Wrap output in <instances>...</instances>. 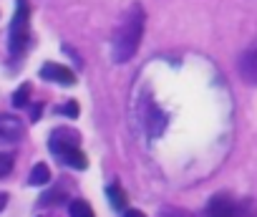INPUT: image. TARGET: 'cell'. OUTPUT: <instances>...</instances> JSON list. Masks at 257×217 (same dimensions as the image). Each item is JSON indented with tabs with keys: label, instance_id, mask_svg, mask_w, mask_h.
I'll return each mask as SVG.
<instances>
[{
	"label": "cell",
	"instance_id": "6da1fadb",
	"mask_svg": "<svg viewBox=\"0 0 257 217\" xmlns=\"http://www.w3.org/2000/svg\"><path fill=\"white\" fill-rule=\"evenodd\" d=\"M144 23H147V13L142 8V3H132L126 8V13L121 16L116 33H113V61L116 63H126L142 43L144 36Z\"/></svg>",
	"mask_w": 257,
	"mask_h": 217
},
{
	"label": "cell",
	"instance_id": "7a4b0ae2",
	"mask_svg": "<svg viewBox=\"0 0 257 217\" xmlns=\"http://www.w3.org/2000/svg\"><path fill=\"white\" fill-rule=\"evenodd\" d=\"M78 142H81L78 132H73V129H68V127H58V129L51 134L48 147H51V154H53L56 159H61L66 167L86 169V167H88V159H86V154L81 152Z\"/></svg>",
	"mask_w": 257,
	"mask_h": 217
},
{
	"label": "cell",
	"instance_id": "3957f363",
	"mask_svg": "<svg viewBox=\"0 0 257 217\" xmlns=\"http://www.w3.org/2000/svg\"><path fill=\"white\" fill-rule=\"evenodd\" d=\"M31 43V6L28 0H16V13L8 31V48L13 56H21Z\"/></svg>",
	"mask_w": 257,
	"mask_h": 217
},
{
	"label": "cell",
	"instance_id": "277c9868",
	"mask_svg": "<svg viewBox=\"0 0 257 217\" xmlns=\"http://www.w3.org/2000/svg\"><path fill=\"white\" fill-rule=\"evenodd\" d=\"M23 134H26V127L21 119H16L11 114H0V142L13 144V142L23 139Z\"/></svg>",
	"mask_w": 257,
	"mask_h": 217
},
{
	"label": "cell",
	"instance_id": "5b68a950",
	"mask_svg": "<svg viewBox=\"0 0 257 217\" xmlns=\"http://www.w3.org/2000/svg\"><path fill=\"white\" fill-rule=\"evenodd\" d=\"M41 78L51 81V83H61V86H73L76 83V73L61 63H46L41 68Z\"/></svg>",
	"mask_w": 257,
	"mask_h": 217
},
{
	"label": "cell",
	"instance_id": "8992f818",
	"mask_svg": "<svg viewBox=\"0 0 257 217\" xmlns=\"http://www.w3.org/2000/svg\"><path fill=\"white\" fill-rule=\"evenodd\" d=\"M237 71H239L244 83L257 86V48H249L237 58Z\"/></svg>",
	"mask_w": 257,
	"mask_h": 217
},
{
	"label": "cell",
	"instance_id": "52a82bcc",
	"mask_svg": "<svg viewBox=\"0 0 257 217\" xmlns=\"http://www.w3.org/2000/svg\"><path fill=\"white\" fill-rule=\"evenodd\" d=\"M234 202L229 194H217L207 202V209H204V217H232V209H234Z\"/></svg>",
	"mask_w": 257,
	"mask_h": 217
},
{
	"label": "cell",
	"instance_id": "ba28073f",
	"mask_svg": "<svg viewBox=\"0 0 257 217\" xmlns=\"http://www.w3.org/2000/svg\"><path fill=\"white\" fill-rule=\"evenodd\" d=\"M106 197H108V202H111V207L116 209V212H123V209H128L126 204V194H123V189L118 187V184H108L106 187Z\"/></svg>",
	"mask_w": 257,
	"mask_h": 217
},
{
	"label": "cell",
	"instance_id": "9c48e42d",
	"mask_svg": "<svg viewBox=\"0 0 257 217\" xmlns=\"http://www.w3.org/2000/svg\"><path fill=\"white\" fill-rule=\"evenodd\" d=\"M48 182H51V169H48L43 162H38V164L33 167L31 177H28V184H33V187H41V184H48Z\"/></svg>",
	"mask_w": 257,
	"mask_h": 217
},
{
	"label": "cell",
	"instance_id": "30bf717a",
	"mask_svg": "<svg viewBox=\"0 0 257 217\" xmlns=\"http://www.w3.org/2000/svg\"><path fill=\"white\" fill-rule=\"evenodd\" d=\"M232 217H257V202H252V199H237L234 202V209H232Z\"/></svg>",
	"mask_w": 257,
	"mask_h": 217
},
{
	"label": "cell",
	"instance_id": "8fae6325",
	"mask_svg": "<svg viewBox=\"0 0 257 217\" xmlns=\"http://www.w3.org/2000/svg\"><path fill=\"white\" fill-rule=\"evenodd\" d=\"M68 212H71V217H93V209L86 199H73Z\"/></svg>",
	"mask_w": 257,
	"mask_h": 217
},
{
	"label": "cell",
	"instance_id": "7c38bea8",
	"mask_svg": "<svg viewBox=\"0 0 257 217\" xmlns=\"http://www.w3.org/2000/svg\"><path fill=\"white\" fill-rule=\"evenodd\" d=\"M28 98H31V83H23V86L13 93V106H16V108H23V106H28Z\"/></svg>",
	"mask_w": 257,
	"mask_h": 217
},
{
	"label": "cell",
	"instance_id": "4fadbf2b",
	"mask_svg": "<svg viewBox=\"0 0 257 217\" xmlns=\"http://www.w3.org/2000/svg\"><path fill=\"white\" fill-rule=\"evenodd\" d=\"M157 217H194V214H192V212H187V209H182V207L164 204V207L157 212Z\"/></svg>",
	"mask_w": 257,
	"mask_h": 217
},
{
	"label": "cell",
	"instance_id": "5bb4252c",
	"mask_svg": "<svg viewBox=\"0 0 257 217\" xmlns=\"http://www.w3.org/2000/svg\"><path fill=\"white\" fill-rule=\"evenodd\" d=\"M13 164H16V157L13 154H0V179L8 177L13 172Z\"/></svg>",
	"mask_w": 257,
	"mask_h": 217
},
{
	"label": "cell",
	"instance_id": "9a60e30c",
	"mask_svg": "<svg viewBox=\"0 0 257 217\" xmlns=\"http://www.w3.org/2000/svg\"><path fill=\"white\" fill-rule=\"evenodd\" d=\"M63 197H66V192H63V189H51V192H46V194L41 197V204H43V207H48L51 202H61Z\"/></svg>",
	"mask_w": 257,
	"mask_h": 217
},
{
	"label": "cell",
	"instance_id": "2e32d148",
	"mask_svg": "<svg viewBox=\"0 0 257 217\" xmlns=\"http://www.w3.org/2000/svg\"><path fill=\"white\" fill-rule=\"evenodd\" d=\"M56 112H58V114H63V117L76 119V117H78V103H76V101H66L63 106H58V108H56Z\"/></svg>",
	"mask_w": 257,
	"mask_h": 217
},
{
	"label": "cell",
	"instance_id": "e0dca14e",
	"mask_svg": "<svg viewBox=\"0 0 257 217\" xmlns=\"http://www.w3.org/2000/svg\"><path fill=\"white\" fill-rule=\"evenodd\" d=\"M121 217H147V214H144L142 209H123Z\"/></svg>",
	"mask_w": 257,
	"mask_h": 217
},
{
	"label": "cell",
	"instance_id": "ac0fdd59",
	"mask_svg": "<svg viewBox=\"0 0 257 217\" xmlns=\"http://www.w3.org/2000/svg\"><path fill=\"white\" fill-rule=\"evenodd\" d=\"M6 204H8V194H6V192H0V212L6 209Z\"/></svg>",
	"mask_w": 257,
	"mask_h": 217
}]
</instances>
